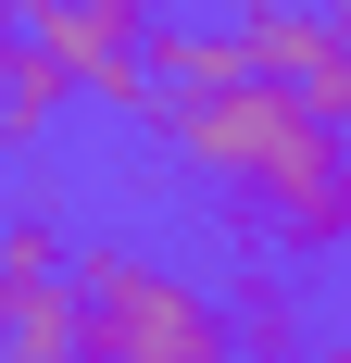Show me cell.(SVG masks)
I'll return each mask as SVG.
<instances>
[{
    "label": "cell",
    "mask_w": 351,
    "mask_h": 363,
    "mask_svg": "<svg viewBox=\"0 0 351 363\" xmlns=\"http://www.w3.org/2000/svg\"><path fill=\"white\" fill-rule=\"evenodd\" d=\"M151 125H163V150L226 201V213H213L226 238H251V251H276V263H326L351 238L339 113L239 75V88H201V101H151Z\"/></svg>",
    "instance_id": "6da1fadb"
},
{
    "label": "cell",
    "mask_w": 351,
    "mask_h": 363,
    "mask_svg": "<svg viewBox=\"0 0 351 363\" xmlns=\"http://www.w3.org/2000/svg\"><path fill=\"white\" fill-rule=\"evenodd\" d=\"M63 301H75V363H226L213 276L139 251V238L63 251Z\"/></svg>",
    "instance_id": "7a4b0ae2"
},
{
    "label": "cell",
    "mask_w": 351,
    "mask_h": 363,
    "mask_svg": "<svg viewBox=\"0 0 351 363\" xmlns=\"http://www.w3.org/2000/svg\"><path fill=\"white\" fill-rule=\"evenodd\" d=\"M13 13H26V38L50 50V63H63V88H75L88 113H126V125L151 113V75H139V38L163 26L176 0H13Z\"/></svg>",
    "instance_id": "3957f363"
},
{
    "label": "cell",
    "mask_w": 351,
    "mask_h": 363,
    "mask_svg": "<svg viewBox=\"0 0 351 363\" xmlns=\"http://www.w3.org/2000/svg\"><path fill=\"white\" fill-rule=\"evenodd\" d=\"M239 63L264 88H288V101H314V113H351V50H339L326 0H251L239 13Z\"/></svg>",
    "instance_id": "277c9868"
},
{
    "label": "cell",
    "mask_w": 351,
    "mask_h": 363,
    "mask_svg": "<svg viewBox=\"0 0 351 363\" xmlns=\"http://www.w3.org/2000/svg\"><path fill=\"white\" fill-rule=\"evenodd\" d=\"M213 313H226V363H301L314 351V289H301V263H276V251H251L239 238V263L213 276Z\"/></svg>",
    "instance_id": "5b68a950"
},
{
    "label": "cell",
    "mask_w": 351,
    "mask_h": 363,
    "mask_svg": "<svg viewBox=\"0 0 351 363\" xmlns=\"http://www.w3.org/2000/svg\"><path fill=\"white\" fill-rule=\"evenodd\" d=\"M63 113H75V88H63V63H50V50L26 38V13L0 0V150H38L50 125H63Z\"/></svg>",
    "instance_id": "8992f818"
},
{
    "label": "cell",
    "mask_w": 351,
    "mask_h": 363,
    "mask_svg": "<svg viewBox=\"0 0 351 363\" xmlns=\"http://www.w3.org/2000/svg\"><path fill=\"white\" fill-rule=\"evenodd\" d=\"M0 363H75V301H63V276H13V289H0Z\"/></svg>",
    "instance_id": "52a82bcc"
},
{
    "label": "cell",
    "mask_w": 351,
    "mask_h": 363,
    "mask_svg": "<svg viewBox=\"0 0 351 363\" xmlns=\"http://www.w3.org/2000/svg\"><path fill=\"white\" fill-rule=\"evenodd\" d=\"M239 13H251V0H239Z\"/></svg>",
    "instance_id": "ba28073f"
}]
</instances>
